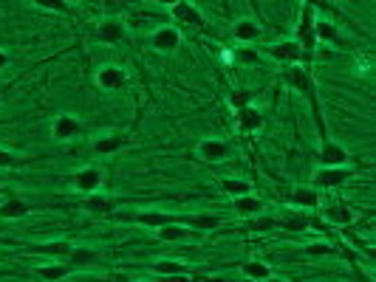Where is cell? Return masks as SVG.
Segmentation results:
<instances>
[{
  "label": "cell",
  "mask_w": 376,
  "mask_h": 282,
  "mask_svg": "<svg viewBox=\"0 0 376 282\" xmlns=\"http://www.w3.org/2000/svg\"><path fill=\"white\" fill-rule=\"evenodd\" d=\"M294 43L300 46L303 65L308 68L311 65V57H314V49H317V40H314V6L311 4H303L300 6V23L294 29Z\"/></svg>",
  "instance_id": "1"
},
{
  "label": "cell",
  "mask_w": 376,
  "mask_h": 282,
  "mask_svg": "<svg viewBox=\"0 0 376 282\" xmlns=\"http://www.w3.org/2000/svg\"><path fill=\"white\" fill-rule=\"evenodd\" d=\"M280 77H283V82H286L292 91H297V94L314 99V79H311V71H308L306 65H300V63L286 65V68L280 71Z\"/></svg>",
  "instance_id": "2"
},
{
  "label": "cell",
  "mask_w": 376,
  "mask_h": 282,
  "mask_svg": "<svg viewBox=\"0 0 376 282\" xmlns=\"http://www.w3.org/2000/svg\"><path fill=\"white\" fill-rule=\"evenodd\" d=\"M351 175H353L351 167H320L311 178V186L314 189H339Z\"/></svg>",
  "instance_id": "3"
},
{
  "label": "cell",
  "mask_w": 376,
  "mask_h": 282,
  "mask_svg": "<svg viewBox=\"0 0 376 282\" xmlns=\"http://www.w3.org/2000/svg\"><path fill=\"white\" fill-rule=\"evenodd\" d=\"M175 223L187 226L190 231H215L224 226V217L213 212H190V214H175Z\"/></svg>",
  "instance_id": "4"
},
{
  "label": "cell",
  "mask_w": 376,
  "mask_h": 282,
  "mask_svg": "<svg viewBox=\"0 0 376 282\" xmlns=\"http://www.w3.org/2000/svg\"><path fill=\"white\" fill-rule=\"evenodd\" d=\"M125 34H127V29H125V23L119 18H102L96 23V29H94L96 43H102V46H119L125 40Z\"/></svg>",
  "instance_id": "5"
},
{
  "label": "cell",
  "mask_w": 376,
  "mask_h": 282,
  "mask_svg": "<svg viewBox=\"0 0 376 282\" xmlns=\"http://www.w3.org/2000/svg\"><path fill=\"white\" fill-rule=\"evenodd\" d=\"M150 46H153V51H158V54H173V51H178V46H181V29H178V26H161V29H156V32L150 34Z\"/></svg>",
  "instance_id": "6"
},
{
  "label": "cell",
  "mask_w": 376,
  "mask_h": 282,
  "mask_svg": "<svg viewBox=\"0 0 376 282\" xmlns=\"http://www.w3.org/2000/svg\"><path fill=\"white\" fill-rule=\"evenodd\" d=\"M71 186L77 192H82V195L99 192V186H102V169L99 167H82V169H77L71 175Z\"/></svg>",
  "instance_id": "7"
},
{
  "label": "cell",
  "mask_w": 376,
  "mask_h": 282,
  "mask_svg": "<svg viewBox=\"0 0 376 282\" xmlns=\"http://www.w3.org/2000/svg\"><path fill=\"white\" fill-rule=\"evenodd\" d=\"M173 20L181 23V26H196V29H204V15L193 6V4H187V0H175V4L167 6Z\"/></svg>",
  "instance_id": "8"
},
{
  "label": "cell",
  "mask_w": 376,
  "mask_h": 282,
  "mask_svg": "<svg viewBox=\"0 0 376 282\" xmlns=\"http://www.w3.org/2000/svg\"><path fill=\"white\" fill-rule=\"evenodd\" d=\"M94 79H96L99 91H119V88L127 85V71L119 68V65H102Z\"/></svg>",
  "instance_id": "9"
},
{
  "label": "cell",
  "mask_w": 376,
  "mask_h": 282,
  "mask_svg": "<svg viewBox=\"0 0 376 282\" xmlns=\"http://www.w3.org/2000/svg\"><path fill=\"white\" fill-rule=\"evenodd\" d=\"M82 133V122L77 116H68V113H60L54 122H51V139L54 141H71Z\"/></svg>",
  "instance_id": "10"
},
{
  "label": "cell",
  "mask_w": 376,
  "mask_h": 282,
  "mask_svg": "<svg viewBox=\"0 0 376 282\" xmlns=\"http://www.w3.org/2000/svg\"><path fill=\"white\" fill-rule=\"evenodd\" d=\"M269 57L277 63V65H294V63H300L303 65V51H300V46L294 43V40H280V43H275L272 49H269Z\"/></svg>",
  "instance_id": "11"
},
{
  "label": "cell",
  "mask_w": 376,
  "mask_h": 282,
  "mask_svg": "<svg viewBox=\"0 0 376 282\" xmlns=\"http://www.w3.org/2000/svg\"><path fill=\"white\" fill-rule=\"evenodd\" d=\"M275 226L286 229V231H308L311 229V217L303 209H286L275 217Z\"/></svg>",
  "instance_id": "12"
},
{
  "label": "cell",
  "mask_w": 376,
  "mask_h": 282,
  "mask_svg": "<svg viewBox=\"0 0 376 282\" xmlns=\"http://www.w3.org/2000/svg\"><path fill=\"white\" fill-rule=\"evenodd\" d=\"M235 119H238V130L241 133H255V130H261L266 124V116L255 105H246V108L235 110Z\"/></svg>",
  "instance_id": "13"
},
{
  "label": "cell",
  "mask_w": 376,
  "mask_h": 282,
  "mask_svg": "<svg viewBox=\"0 0 376 282\" xmlns=\"http://www.w3.org/2000/svg\"><path fill=\"white\" fill-rule=\"evenodd\" d=\"M227 153H230L227 141H224V139H215V136L201 139V144H199V155H201L204 161H210V164L224 161V158H227Z\"/></svg>",
  "instance_id": "14"
},
{
  "label": "cell",
  "mask_w": 376,
  "mask_h": 282,
  "mask_svg": "<svg viewBox=\"0 0 376 282\" xmlns=\"http://www.w3.org/2000/svg\"><path fill=\"white\" fill-rule=\"evenodd\" d=\"M80 206H82V212H88V214H113L116 198L102 195V192H94V195H85V200H82Z\"/></svg>",
  "instance_id": "15"
},
{
  "label": "cell",
  "mask_w": 376,
  "mask_h": 282,
  "mask_svg": "<svg viewBox=\"0 0 376 282\" xmlns=\"http://www.w3.org/2000/svg\"><path fill=\"white\" fill-rule=\"evenodd\" d=\"M292 206L294 209H303V212H311L320 206V192L314 186H294V192L289 195Z\"/></svg>",
  "instance_id": "16"
},
{
  "label": "cell",
  "mask_w": 376,
  "mask_h": 282,
  "mask_svg": "<svg viewBox=\"0 0 376 282\" xmlns=\"http://www.w3.org/2000/svg\"><path fill=\"white\" fill-rule=\"evenodd\" d=\"M322 214H325V220H328L331 226H342V229H345V226H351V223L356 220L353 209H351L345 200H334V203H331Z\"/></svg>",
  "instance_id": "17"
},
{
  "label": "cell",
  "mask_w": 376,
  "mask_h": 282,
  "mask_svg": "<svg viewBox=\"0 0 376 282\" xmlns=\"http://www.w3.org/2000/svg\"><path fill=\"white\" fill-rule=\"evenodd\" d=\"M133 220L139 226H147V229H161V226L175 223V214L173 212H158V209H144V212H136Z\"/></svg>",
  "instance_id": "18"
},
{
  "label": "cell",
  "mask_w": 376,
  "mask_h": 282,
  "mask_svg": "<svg viewBox=\"0 0 376 282\" xmlns=\"http://www.w3.org/2000/svg\"><path fill=\"white\" fill-rule=\"evenodd\" d=\"M71 248H74V243H68V240H49V243H37V245H32L35 254L49 257V259H65Z\"/></svg>",
  "instance_id": "19"
},
{
  "label": "cell",
  "mask_w": 376,
  "mask_h": 282,
  "mask_svg": "<svg viewBox=\"0 0 376 282\" xmlns=\"http://www.w3.org/2000/svg\"><path fill=\"white\" fill-rule=\"evenodd\" d=\"M232 37H235L238 43L249 46V43H255V40L261 37V26H258L255 20H249V18H238V20L232 23Z\"/></svg>",
  "instance_id": "20"
},
{
  "label": "cell",
  "mask_w": 376,
  "mask_h": 282,
  "mask_svg": "<svg viewBox=\"0 0 376 282\" xmlns=\"http://www.w3.org/2000/svg\"><path fill=\"white\" fill-rule=\"evenodd\" d=\"M232 212H238V214H244V217H255V214L263 212V200H261L255 192L238 195V198H232Z\"/></svg>",
  "instance_id": "21"
},
{
  "label": "cell",
  "mask_w": 376,
  "mask_h": 282,
  "mask_svg": "<svg viewBox=\"0 0 376 282\" xmlns=\"http://www.w3.org/2000/svg\"><path fill=\"white\" fill-rule=\"evenodd\" d=\"M96 248H91V245H74L71 251H68V257H65V265L68 268H88V265H94L96 262Z\"/></svg>",
  "instance_id": "22"
},
{
  "label": "cell",
  "mask_w": 376,
  "mask_h": 282,
  "mask_svg": "<svg viewBox=\"0 0 376 282\" xmlns=\"http://www.w3.org/2000/svg\"><path fill=\"white\" fill-rule=\"evenodd\" d=\"M29 212H32V206L18 195H9L4 203H0V220H18V217H23Z\"/></svg>",
  "instance_id": "23"
},
{
  "label": "cell",
  "mask_w": 376,
  "mask_h": 282,
  "mask_svg": "<svg viewBox=\"0 0 376 282\" xmlns=\"http://www.w3.org/2000/svg\"><path fill=\"white\" fill-rule=\"evenodd\" d=\"M122 144H125V136H119V133H105V136H96V139H94V153H96V155H113L116 150H122Z\"/></svg>",
  "instance_id": "24"
},
{
  "label": "cell",
  "mask_w": 376,
  "mask_h": 282,
  "mask_svg": "<svg viewBox=\"0 0 376 282\" xmlns=\"http://www.w3.org/2000/svg\"><path fill=\"white\" fill-rule=\"evenodd\" d=\"M68 274H71V268H68L65 262H60V259L46 262V265H37V276H40L43 282H63Z\"/></svg>",
  "instance_id": "25"
},
{
  "label": "cell",
  "mask_w": 376,
  "mask_h": 282,
  "mask_svg": "<svg viewBox=\"0 0 376 282\" xmlns=\"http://www.w3.org/2000/svg\"><path fill=\"white\" fill-rule=\"evenodd\" d=\"M153 274L158 276V279H164V276H175V274H187V268H184V262L181 259H173V257H164V259H156L153 265Z\"/></svg>",
  "instance_id": "26"
},
{
  "label": "cell",
  "mask_w": 376,
  "mask_h": 282,
  "mask_svg": "<svg viewBox=\"0 0 376 282\" xmlns=\"http://www.w3.org/2000/svg\"><path fill=\"white\" fill-rule=\"evenodd\" d=\"M241 271H244V276H249L252 282H263V279L272 276V265L263 262V259H249V262L241 265Z\"/></svg>",
  "instance_id": "27"
},
{
  "label": "cell",
  "mask_w": 376,
  "mask_h": 282,
  "mask_svg": "<svg viewBox=\"0 0 376 282\" xmlns=\"http://www.w3.org/2000/svg\"><path fill=\"white\" fill-rule=\"evenodd\" d=\"M314 40L317 43H339V29L331 20H314Z\"/></svg>",
  "instance_id": "28"
},
{
  "label": "cell",
  "mask_w": 376,
  "mask_h": 282,
  "mask_svg": "<svg viewBox=\"0 0 376 282\" xmlns=\"http://www.w3.org/2000/svg\"><path fill=\"white\" fill-rule=\"evenodd\" d=\"M193 231L187 229V226H181V223H170V226H161V229H156V237L158 240H164V243H175V240H187Z\"/></svg>",
  "instance_id": "29"
},
{
  "label": "cell",
  "mask_w": 376,
  "mask_h": 282,
  "mask_svg": "<svg viewBox=\"0 0 376 282\" xmlns=\"http://www.w3.org/2000/svg\"><path fill=\"white\" fill-rule=\"evenodd\" d=\"M221 189H224L230 198H238V195H249V192H252V184L244 181V178H224V181H221Z\"/></svg>",
  "instance_id": "30"
},
{
  "label": "cell",
  "mask_w": 376,
  "mask_h": 282,
  "mask_svg": "<svg viewBox=\"0 0 376 282\" xmlns=\"http://www.w3.org/2000/svg\"><path fill=\"white\" fill-rule=\"evenodd\" d=\"M272 229H277L272 214H255V217L249 220V231H252V234H266V231H272Z\"/></svg>",
  "instance_id": "31"
},
{
  "label": "cell",
  "mask_w": 376,
  "mask_h": 282,
  "mask_svg": "<svg viewBox=\"0 0 376 282\" xmlns=\"http://www.w3.org/2000/svg\"><path fill=\"white\" fill-rule=\"evenodd\" d=\"M303 254H308V257H328V254H334V245L325 243V240H314V243L303 245Z\"/></svg>",
  "instance_id": "32"
},
{
  "label": "cell",
  "mask_w": 376,
  "mask_h": 282,
  "mask_svg": "<svg viewBox=\"0 0 376 282\" xmlns=\"http://www.w3.org/2000/svg\"><path fill=\"white\" fill-rule=\"evenodd\" d=\"M37 9H46V12H57V15H65L71 6L65 4V0H35Z\"/></svg>",
  "instance_id": "33"
},
{
  "label": "cell",
  "mask_w": 376,
  "mask_h": 282,
  "mask_svg": "<svg viewBox=\"0 0 376 282\" xmlns=\"http://www.w3.org/2000/svg\"><path fill=\"white\" fill-rule=\"evenodd\" d=\"M246 105H252V94H249V91L232 94V108H235V110H241V108H246Z\"/></svg>",
  "instance_id": "34"
},
{
  "label": "cell",
  "mask_w": 376,
  "mask_h": 282,
  "mask_svg": "<svg viewBox=\"0 0 376 282\" xmlns=\"http://www.w3.org/2000/svg\"><path fill=\"white\" fill-rule=\"evenodd\" d=\"M15 164H18V155L12 150H6V147H0V169H9Z\"/></svg>",
  "instance_id": "35"
},
{
  "label": "cell",
  "mask_w": 376,
  "mask_h": 282,
  "mask_svg": "<svg viewBox=\"0 0 376 282\" xmlns=\"http://www.w3.org/2000/svg\"><path fill=\"white\" fill-rule=\"evenodd\" d=\"M235 57H238L241 63H252V65H255V63H261V57H258V51H255V49H249V46H244V49H241V51H238Z\"/></svg>",
  "instance_id": "36"
},
{
  "label": "cell",
  "mask_w": 376,
  "mask_h": 282,
  "mask_svg": "<svg viewBox=\"0 0 376 282\" xmlns=\"http://www.w3.org/2000/svg\"><path fill=\"white\" fill-rule=\"evenodd\" d=\"M161 282H190V276H187V274H175V276H164Z\"/></svg>",
  "instance_id": "37"
},
{
  "label": "cell",
  "mask_w": 376,
  "mask_h": 282,
  "mask_svg": "<svg viewBox=\"0 0 376 282\" xmlns=\"http://www.w3.org/2000/svg\"><path fill=\"white\" fill-rule=\"evenodd\" d=\"M9 63H12V57H9L4 49H0V71H4V68H9Z\"/></svg>",
  "instance_id": "38"
},
{
  "label": "cell",
  "mask_w": 376,
  "mask_h": 282,
  "mask_svg": "<svg viewBox=\"0 0 376 282\" xmlns=\"http://www.w3.org/2000/svg\"><path fill=\"white\" fill-rule=\"evenodd\" d=\"M263 282H286V279H277V276H269V279H263Z\"/></svg>",
  "instance_id": "39"
},
{
  "label": "cell",
  "mask_w": 376,
  "mask_h": 282,
  "mask_svg": "<svg viewBox=\"0 0 376 282\" xmlns=\"http://www.w3.org/2000/svg\"><path fill=\"white\" fill-rule=\"evenodd\" d=\"M130 282H153V279H130Z\"/></svg>",
  "instance_id": "40"
},
{
  "label": "cell",
  "mask_w": 376,
  "mask_h": 282,
  "mask_svg": "<svg viewBox=\"0 0 376 282\" xmlns=\"http://www.w3.org/2000/svg\"><path fill=\"white\" fill-rule=\"evenodd\" d=\"M0 102H4V94H0Z\"/></svg>",
  "instance_id": "41"
}]
</instances>
